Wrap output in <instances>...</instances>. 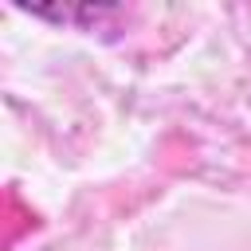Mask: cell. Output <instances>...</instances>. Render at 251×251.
<instances>
[{
	"instance_id": "1",
	"label": "cell",
	"mask_w": 251,
	"mask_h": 251,
	"mask_svg": "<svg viewBox=\"0 0 251 251\" xmlns=\"http://www.w3.org/2000/svg\"><path fill=\"white\" fill-rule=\"evenodd\" d=\"M31 16H43V20H59V24H78V20H98L114 8L106 4H82V8H27Z\"/></svg>"
}]
</instances>
